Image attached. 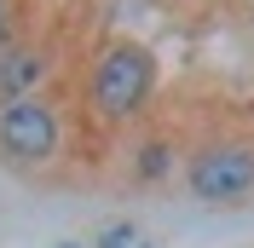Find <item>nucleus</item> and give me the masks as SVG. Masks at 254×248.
<instances>
[{"mask_svg":"<svg viewBox=\"0 0 254 248\" xmlns=\"http://www.w3.org/2000/svg\"><path fill=\"white\" fill-rule=\"evenodd\" d=\"M139 243H144V237H139L133 219H110V225L93 237V248H139Z\"/></svg>","mask_w":254,"mask_h":248,"instance_id":"nucleus-6","label":"nucleus"},{"mask_svg":"<svg viewBox=\"0 0 254 248\" xmlns=\"http://www.w3.org/2000/svg\"><path fill=\"white\" fill-rule=\"evenodd\" d=\"M156 81H162V63L144 41H127V35L104 41L93 69H87V116H93V127H110V133L139 127L150 98H156Z\"/></svg>","mask_w":254,"mask_h":248,"instance_id":"nucleus-2","label":"nucleus"},{"mask_svg":"<svg viewBox=\"0 0 254 248\" xmlns=\"http://www.w3.org/2000/svg\"><path fill=\"white\" fill-rule=\"evenodd\" d=\"M179 162H185V133L168 122H139L133 139H127V185L139 190H162L179 179Z\"/></svg>","mask_w":254,"mask_h":248,"instance_id":"nucleus-4","label":"nucleus"},{"mask_svg":"<svg viewBox=\"0 0 254 248\" xmlns=\"http://www.w3.org/2000/svg\"><path fill=\"white\" fill-rule=\"evenodd\" d=\"M64 162V110L47 93L0 110V168L17 179H52Z\"/></svg>","mask_w":254,"mask_h":248,"instance_id":"nucleus-3","label":"nucleus"},{"mask_svg":"<svg viewBox=\"0 0 254 248\" xmlns=\"http://www.w3.org/2000/svg\"><path fill=\"white\" fill-rule=\"evenodd\" d=\"M139 248H150V243H139Z\"/></svg>","mask_w":254,"mask_h":248,"instance_id":"nucleus-9","label":"nucleus"},{"mask_svg":"<svg viewBox=\"0 0 254 248\" xmlns=\"http://www.w3.org/2000/svg\"><path fill=\"white\" fill-rule=\"evenodd\" d=\"M17 23H23V6L17 0H0V52L17 47Z\"/></svg>","mask_w":254,"mask_h":248,"instance_id":"nucleus-7","label":"nucleus"},{"mask_svg":"<svg viewBox=\"0 0 254 248\" xmlns=\"http://www.w3.org/2000/svg\"><path fill=\"white\" fill-rule=\"evenodd\" d=\"M52 75V47L47 41H17L0 52V110L17 98H35Z\"/></svg>","mask_w":254,"mask_h":248,"instance_id":"nucleus-5","label":"nucleus"},{"mask_svg":"<svg viewBox=\"0 0 254 248\" xmlns=\"http://www.w3.org/2000/svg\"><path fill=\"white\" fill-rule=\"evenodd\" d=\"M58 248H93V243H75V237H64V243H58Z\"/></svg>","mask_w":254,"mask_h":248,"instance_id":"nucleus-8","label":"nucleus"},{"mask_svg":"<svg viewBox=\"0 0 254 248\" xmlns=\"http://www.w3.org/2000/svg\"><path fill=\"white\" fill-rule=\"evenodd\" d=\"M179 190L202 214H243L254 208V122H208L185 139Z\"/></svg>","mask_w":254,"mask_h":248,"instance_id":"nucleus-1","label":"nucleus"}]
</instances>
